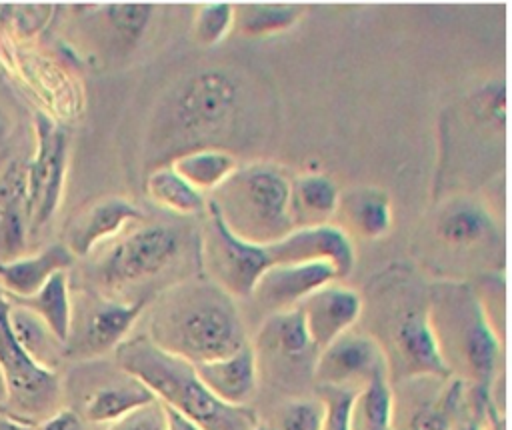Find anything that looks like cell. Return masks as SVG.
Here are the masks:
<instances>
[{
	"mask_svg": "<svg viewBox=\"0 0 512 430\" xmlns=\"http://www.w3.org/2000/svg\"><path fill=\"white\" fill-rule=\"evenodd\" d=\"M260 348L274 362L300 364L310 360L320 350L314 344L302 308H288L268 316L258 334Z\"/></svg>",
	"mask_w": 512,
	"mask_h": 430,
	"instance_id": "cell-16",
	"label": "cell"
},
{
	"mask_svg": "<svg viewBox=\"0 0 512 430\" xmlns=\"http://www.w3.org/2000/svg\"><path fill=\"white\" fill-rule=\"evenodd\" d=\"M154 402L156 396L140 380L126 376L124 382L104 384L88 394L84 402V420L112 426Z\"/></svg>",
	"mask_w": 512,
	"mask_h": 430,
	"instance_id": "cell-19",
	"label": "cell"
},
{
	"mask_svg": "<svg viewBox=\"0 0 512 430\" xmlns=\"http://www.w3.org/2000/svg\"><path fill=\"white\" fill-rule=\"evenodd\" d=\"M256 430H270V428H266V426H258Z\"/></svg>",
	"mask_w": 512,
	"mask_h": 430,
	"instance_id": "cell-36",
	"label": "cell"
},
{
	"mask_svg": "<svg viewBox=\"0 0 512 430\" xmlns=\"http://www.w3.org/2000/svg\"><path fill=\"white\" fill-rule=\"evenodd\" d=\"M326 406L322 398H294L278 410L276 430H322Z\"/></svg>",
	"mask_w": 512,
	"mask_h": 430,
	"instance_id": "cell-27",
	"label": "cell"
},
{
	"mask_svg": "<svg viewBox=\"0 0 512 430\" xmlns=\"http://www.w3.org/2000/svg\"><path fill=\"white\" fill-rule=\"evenodd\" d=\"M198 250L208 278L236 300L254 296L258 282L274 266L270 248L240 238L226 224L212 198L206 202Z\"/></svg>",
	"mask_w": 512,
	"mask_h": 430,
	"instance_id": "cell-6",
	"label": "cell"
},
{
	"mask_svg": "<svg viewBox=\"0 0 512 430\" xmlns=\"http://www.w3.org/2000/svg\"><path fill=\"white\" fill-rule=\"evenodd\" d=\"M88 302L74 312L70 338L64 344V358L90 360L106 352H114L148 306V296L122 300L116 296L94 294Z\"/></svg>",
	"mask_w": 512,
	"mask_h": 430,
	"instance_id": "cell-9",
	"label": "cell"
},
{
	"mask_svg": "<svg viewBox=\"0 0 512 430\" xmlns=\"http://www.w3.org/2000/svg\"><path fill=\"white\" fill-rule=\"evenodd\" d=\"M6 400H8V386H6V378H4V372L0 366V408L6 404Z\"/></svg>",
	"mask_w": 512,
	"mask_h": 430,
	"instance_id": "cell-34",
	"label": "cell"
},
{
	"mask_svg": "<svg viewBox=\"0 0 512 430\" xmlns=\"http://www.w3.org/2000/svg\"><path fill=\"white\" fill-rule=\"evenodd\" d=\"M294 200L300 202L310 212L326 214L336 204V188L324 176H302L294 186Z\"/></svg>",
	"mask_w": 512,
	"mask_h": 430,
	"instance_id": "cell-29",
	"label": "cell"
},
{
	"mask_svg": "<svg viewBox=\"0 0 512 430\" xmlns=\"http://www.w3.org/2000/svg\"><path fill=\"white\" fill-rule=\"evenodd\" d=\"M210 198L226 224L248 242L270 246L294 232V186L276 164L240 166Z\"/></svg>",
	"mask_w": 512,
	"mask_h": 430,
	"instance_id": "cell-4",
	"label": "cell"
},
{
	"mask_svg": "<svg viewBox=\"0 0 512 430\" xmlns=\"http://www.w3.org/2000/svg\"><path fill=\"white\" fill-rule=\"evenodd\" d=\"M298 8L276 2H244L236 6V30L244 36H268L290 28L298 20Z\"/></svg>",
	"mask_w": 512,
	"mask_h": 430,
	"instance_id": "cell-24",
	"label": "cell"
},
{
	"mask_svg": "<svg viewBox=\"0 0 512 430\" xmlns=\"http://www.w3.org/2000/svg\"><path fill=\"white\" fill-rule=\"evenodd\" d=\"M142 210L128 198L106 196L90 204L66 230L64 244L76 258H86L98 246L118 240L124 230L142 220Z\"/></svg>",
	"mask_w": 512,
	"mask_h": 430,
	"instance_id": "cell-10",
	"label": "cell"
},
{
	"mask_svg": "<svg viewBox=\"0 0 512 430\" xmlns=\"http://www.w3.org/2000/svg\"><path fill=\"white\" fill-rule=\"evenodd\" d=\"M148 336L192 364L230 356L248 344L236 298L210 278L182 280L164 290L150 312Z\"/></svg>",
	"mask_w": 512,
	"mask_h": 430,
	"instance_id": "cell-2",
	"label": "cell"
},
{
	"mask_svg": "<svg viewBox=\"0 0 512 430\" xmlns=\"http://www.w3.org/2000/svg\"><path fill=\"white\" fill-rule=\"evenodd\" d=\"M144 190L154 206L176 216H198L206 212L208 198L192 188L170 164L152 168L146 174Z\"/></svg>",
	"mask_w": 512,
	"mask_h": 430,
	"instance_id": "cell-21",
	"label": "cell"
},
{
	"mask_svg": "<svg viewBox=\"0 0 512 430\" xmlns=\"http://www.w3.org/2000/svg\"><path fill=\"white\" fill-rule=\"evenodd\" d=\"M376 356L368 340L342 334L324 350H320L314 366L316 378L324 386H342L358 374H378L374 370Z\"/></svg>",
	"mask_w": 512,
	"mask_h": 430,
	"instance_id": "cell-18",
	"label": "cell"
},
{
	"mask_svg": "<svg viewBox=\"0 0 512 430\" xmlns=\"http://www.w3.org/2000/svg\"><path fill=\"white\" fill-rule=\"evenodd\" d=\"M10 302V300H8ZM10 328L18 344L42 366L56 370L60 356H64V344L52 334L46 322L32 310L10 302L8 310Z\"/></svg>",
	"mask_w": 512,
	"mask_h": 430,
	"instance_id": "cell-23",
	"label": "cell"
},
{
	"mask_svg": "<svg viewBox=\"0 0 512 430\" xmlns=\"http://www.w3.org/2000/svg\"><path fill=\"white\" fill-rule=\"evenodd\" d=\"M166 430H202V428L198 424H194L192 420H188L186 416L166 408Z\"/></svg>",
	"mask_w": 512,
	"mask_h": 430,
	"instance_id": "cell-32",
	"label": "cell"
},
{
	"mask_svg": "<svg viewBox=\"0 0 512 430\" xmlns=\"http://www.w3.org/2000/svg\"><path fill=\"white\" fill-rule=\"evenodd\" d=\"M14 304H20L34 314H38L52 334L66 344L72 330L74 318V302L70 294V278L68 272H60L48 280L36 294L28 298H8Z\"/></svg>",
	"mask_w": 512,
	"mask_h": 430,
	"instance_id": "cell-22",
	"label": "cell"
},
{
	"mask_svg": "<svg viewBox=\"0 0 512 430\" xmlns=\"http://www.w3.org/2000/svg\"><path fill=\"white\" fill-rule=\"evenodd\" d=\"M274 264L326 262L338 270L350 264V248L342 232L332 226H312L294 230L286 238L270 244Z\"/></svg>",
	"mask_w": 512,
	"mask_h": 430,
	"instance_id": "cell-15",
	"label": "cell"
},
{
	"mask_svg": "<svg viewBox=\"0 0 512 430\" xmlns=\"http://www.w3.org/2000/svg\"><path fill=\"white\" fill-rule=\"evenodd\" d=\"M76 256L64 242L48 244L34 254H22L0 264V288L8 298H28L60 272H68Z\"/></svg>",
	"mask_w": 512,
	"mask_h": 430,
	"instance_id": "cell-13",
	"label": "cell"
},
{
	"mask_svg": "<svg viewBox=\"0 0 512 430\" xmlns=\"http://www.w3.org/2000/svg\"><path fill=\"white\" fill-rule=\"evenodd\" d=\"M326 406L322 430H354V408L358 392L342 386H324L322 396Z\"/></svg>",
	"mask_w": 512,
	"mask_h": 430,
	"instance_id": "cell-28",
	"label": "cell"
},
{
	"mask_svg": "<svg viewBox=\"0 0 512 430\" xmlns=\"http://www.w3.org/2000/svg\"><path fill=\"white\" fill-rule=\"evenodd\" d=\"M186 246L172 224H144L114 240L92 264L90 280L98 294H118L170 270Z\"/></svg>",
	"mask_w": 512,
	"mask_h": 430,
	"instance_id": "cell-5",
	"label": "cell"
},
{
	"mask_svg": "<svg viewBox=\"0 0 512 430\" xmlns=\"http://www.w3.org/2000/svg\"><path fill=\"white\" fill-rule=\"evenodd\" d=\"M10 302L0 288V366L8 386L2 414L36 424L52 416L62 398V382L56 370L38 364L14 338L8 320Z\"/></svg>",
	"mask_w": 512,
	"mask_h": 430,
	"instance_id": "cell-7",
	"label": "cell"
},
{
	"mask_svg": "<svg viewBox=\"0 0 512 430\" xmlns=\"http://www.w3.org/2000/svg\"><path fill=\"white\" fill-rule=\"evenodd\" d=\"M236 28V6L230 2H204L192 20V34L200 46L220 44Z\"/></svg>",
	"mask_w": 512,
	"mask_h": 430,
	"instance_id": "cell-25",
	"label": "cell"
},
{
	"mask_svg": "<svg viewBox=\"0 0 512 430\" xmlns=\"http://www.w3.org/2000/svg\"><path fill=\"white\" fill-rule=\"evenodd\" d=\"M310 330V336L318 350H324L336 338L344 334V330L354 322L358 312L356 298L340 288L318 290L310 298H306L304 306H300Z\"/></svg>",
	"mask_w": 512,
	"mask_h": 430,
	"instance_id": "cell-17",
	"label": "cell"
},
{
	"mask_svg": "<svg viewBox=\"0 0 512 430\" xmlns=\"http://www.w3.org/2000/svg\"><path fill=\"white\" fill-rule=\"evenodd\" d=\"M0 430H38V426L0 412Z\"/></svg>",
	"mask_w": 512,
	"mask_h": 430,
	"instance_id": "cell-33",
	"label": "cell"
},
{
	"mask_svg": "<svg viewBox=\"0 0 512 430\" xmlns=\"http://www.w3.org/2000/svg\"><path fill=\"white\" fill-rule=\"evenodd\" d=\"M334 274L336 268L326 262L274 264L258 282L254 296L276 312L288 310L294 302L318 292Z\"/></svg>",
	"mask_w": 512,
	"mask_h": 430,
	"instance_id": "cell-12",
	"label": "cell"
},
{
	"mask_svg": "<svg viewBox=\"0 0 512 430\" xmlns=\"http://www.w3.org/2000/svg\"><path fill=\"white\" fill-rule=\"evenodd\" d=\"M118 368L140 380L158 402L186 416L202 430H256L258 414L250 406H232L216 398L202 382L196 364L154 344L148 334L130 336L116 350Z\"/></svg>",
	"mask_w": 512,
	"mask_h": 430,
	"instance_id": "cell-3",
	"label": "cell"
},
{
	"mask_svg": "<svg viewBox=\"0 0 512 430\" xmlns=\"http://www.w3.org/2000/svg\"><path fill=\"white\" fill-rule=\"evenodd\" d=\"M202 382L226 404L248 406L258 388V354L248 342L238 352L196 364Z\"/></svg>",
	"mask_w": 512,
	"mask_h": 430,
	"instance_id": "cell-14",
	"label": "cell"
},
{
	"mask_svg": "<svg viewBox=\"0 0 512 430\" xmlns=\"http://www.w3.org/2000/svg\"><path fill=\"white\" fill-rule=\"evenodd\" d=\"M30 240L26 208V158H0V264L24 254Z\"/></svg>",
	"mask_w": 512,
	"mask_h": 430,
	"instance_id": "cell-11",
	"label": "cell"
},
{
	"mask_svg": "<svg viewBox=\"0 0 512 430\" xmlns=\"http://www.w3.org/2000/svg\"><path fill=\"white\" fill-rule=\"evenodd\" d=\"M170 166L204 196L220 190L240 168L236 154L224 148L192 150L176 156Z\"/></svg>",
	"mask_w": 512,
	"mask_h": 430,
	"instance_id": "cell-20",
	"label": "cell"
},
{
	"mask_svg": "<svg viewBox=\"0 0 512 430\" xmlns=\"http://www.w3.org/2000/svg\"><path fill=\"white\" fill-rule=\"evenodd\" d=\"M154 6L148 2H112L106 4V20L124 40L136 42L148 30Z\"/></svg>",
	"mask_w": 512,
	"mask_h": 430,
	"instance_id": "cell-26",
	"label": "cell"
},
{
	"mask_svg": "<svg viewBox=\"0 0 512 430\" xmlns=\"http://www.w3.org/2000/svg\"><path fill=\"white\" fill-rule=\"evenodd\" d=\"M248 90L230 68L210 66L176 80L160 98L148 132L152 168L200 148H228L246 130Z\"/></svg>",
	"mask_w": 512,
	"mask_h": 430,
	"instance_id": "cell-1",
	"label": "cell"
},
{
	"mask_svg": "<svg viewBox=\"0 0 512 430\" xmlns=\"http://www.w3.org/2000/svg\"><path fill=\"white\" fill-rule=\"evenodd\" d=\"M34 150L26 158V208L30 240L58 214L68 174L70 138L64 126L46 114H34Z\"/></svg>",
	"mask_w": 512,
	"mask_h": 430,
	"instance_id": "cell-8",
	"label": "cell"
},
{
	"mask_svg": "<svg viewBox=\"0 0 512 430\" xmlns=\"http://www.w3.org/2000/svg\"><path fill=\"white\" fill-rule=\"evenodd\" d=\"M38 430H86L84 418L72 408H60L44 422H40Z\"/></svg>",
	"mask_w": 512,
	"mask_h": 430,
	"instance_id": "cell-31",
	"label": "cell"
},
{
	"mask_svg": "<svg viewBox=\"0 0 512 430\" xmlns=\"http://www.w3.org/2000/svg\"><path fill=\"white\" fill-rule=\"evenodd\" d=\"M106 430H166V408L156 400L154 404L122 418Z\"/></svg>",
	"mask_w": 512,
	"mask_h": 430,
	"instance_id": "cell-30",
	"label": "cell"
},
{
	"mask_svg": "<svg viewBox=\"0 0 512 430\" xmlns=\"http://www.w3.org/2000/svg\"><path fill=\"white\" fill-rule=\"evenodd\" d=\"M6 130H8V120H6V116L0 112V140L6 136Z\"/></svg>",
	"mask_w": 512,
	"mask_h": 430,
	"instance_id": "cell-35",
	"label": "cell"
}]
</instances>
